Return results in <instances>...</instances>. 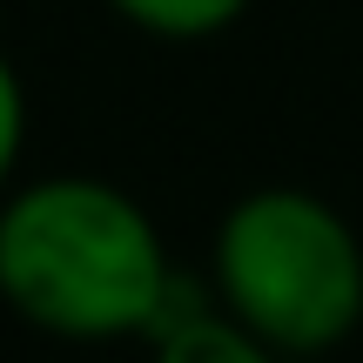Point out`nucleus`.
Masks as SVG:
<instances>
[{
  "mask_svg": "<svg viewBox=\"0 0 363 363\" xmlns=\"http://www.w3.org/2000/svg\"><path fill=\"white\" fill-rule=\"evenodd\" d=\"M222 296L256 337L283 350H323L363 316L357 235L310 195H249L216 242Z\"/></svg>",
  "mask_w": 363,
  "mask_h": 363,
  "instance_id": "obj_2",
  "label": "nucleus"
},
{
  "mask_svg": "<svg viewBox=\"0 0 363 363\" xmlns=\"http://www.w3.org/2000/svg\"><path fill=\"white\" fill-rule=\"evenodd\" d=\"M115 7L155 34H216L242 13V0H115Z\"/></svg>",
  "mask_w": 363,
  "mask_h": 363,
  "instance_id": "obj_4",
  "label": "nucleus"
},
{
  "mask_svg": "<svg viewBox=\"0 0 363 363\" xmlns=\"http://www.w3.org/2000/svg\"><path fill=\"white\" fill-rule=\"evenodd\" d=\"M13 155H21V81L0 61V175L13 169Z\"/></svg>",
  "mask_w": 363,
  "mask_h": 363,
  "instance_id": "obj_5",
  "label": "nucleus"
},
{
  "mask_svg": "<svg viewBox=\"0 0 363 363\" xmlns=\"http://www.w3.org/2000/svg\"><path fill=\"white\" fill-rule=\"evenodd\" d=\"M155 363H269L256 337H242L235 323H216V316H182V323L162 330V357Z\"/></svg>",
  "mask_w": 363,
  "mask_h": 363,
  "instance_id": "obj_3",
  "label": "nucleus"
},
{
  "mask_svg": "<svg viewBox=\"0 0 363 363\" xmlns=\"http://www.w3.org/2000/svg\"><path fill=\"white\" fill-rule=\"evenodd\" d=\"M169 283L148 216L101 182H40L0 216V296L40 330H148Z\"/></svg>",
  "mask_w": 363,
  "mask_h": 363,
  "instance_id": "obj_1",
  "label": "nucleus"
}]
</instances>
